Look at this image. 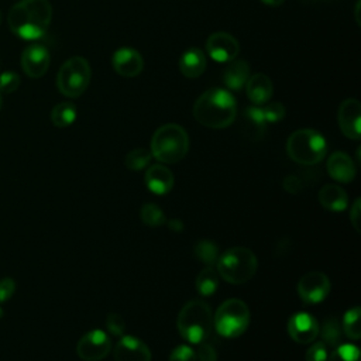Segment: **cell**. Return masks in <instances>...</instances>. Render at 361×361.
Here are the masks:
<instances>
[{
  "mask_svg": "<svg viewBox=\"0 0 361 361\" xmlns=\"http://www.w3.org/2000/svg\"><path fill=\"white\" fill-rule=\"evenodd\" d=\"M245 92L248 99L254 104H265L269 102L274 93V85L265 73H255L248 78L245 83Z\"/></svg>",
  "mask_w": 361,
  "mask_h": 361,
  "instance_id": "19",
  "label": "cell"
},
{
  "mask_svg": "<svg viewBox=\"0 0 361 361\" xmlns=\"http://www.w3.org/2000/svg\"><path fill=\"white\" fill-rule=\"evenodd\" d=\"M188 151L189 137L179 124H164L151 138V155L162 164H176L186 157Z\"/></svg>",
  "mask_w": 361,
  "mask_h": 361,
  "instance_id": "4",
  "label": "cell"
},
{
  "mask_svg": "<svg viewBox=\"0 0 361 361\" xmlns=\"http://www.w3.org/2000/svg\"><path fill=\"white\" fill-rule=\"evenodd\" d=\"M111 65L120 76L134 78L141 73L144 68V59L138 51L124 47L113 54Z\"/></svg>",
  "mask_w": 361,
  "mask_h": 361,
  "instance_id": "16",
  "label": "cell"
},
{
  "mask_svg": "<svg viewBox=\"0 0 361 361\" xmlns=\"http://www.w3.org/2000/svg\"><path fill=\"white\" fill-rule=\"evenodd\" d=\"M350 223L357 233H361V200L357 197L350 209Z\"/></svg>",
  "mask_w": 361,
  "mask_h": 361,
  "instance_id": "39",
  "label": "cell"
},
{
  "mask_svg": "<svg viewBox=\"0 0 361 361\" xmlns=\"http://www.w3.org/2000/svg\"><path fill=\"white\" fill-rule=\"evenodd\" d=\"M169 361H196V353L190 345L180 344L172 350Z\"/></svg>",
  "mask_w": 361,
  "mask_h": 361,
  "instance_id": "35",
  "label": "cell"
},
{
  "mask_svg": "<svg viewBox=\"0 0 361 361\" xmlns=\"http://www.w3.org/2000/svg\"><path fill=\"white\" fill-rule=\"evenodd\" d=\"M337 123L341 133L351 140L361 137V104L357 99H345L337 110Z\"/></svg>",
  "mask_w": 361,
  "mask_h": 361,
  "instance_id": "12",
  "label": "cell"
},
{
  "mask_svg": "<svg viewBox=\"0 0 361 361\" xmlns=\"http://www.w3.org/2000/svg\"><path fill=\"white\" fill-rule=\"evenodd\" d=\"M283 189L289 193H298L302 189V180L296 175H288L282 180Z\"/></svg>",
  "mask_w": 361,
  "mask_h": 361,
  "instance_id": "40",
  "label": "cell"
},
{
  "mask_svg": "<svg viewBox=\"0 0 361 361\" xmlns=\"http://www.w3.org/2000/svg\"><path fill=\"white\" fill-rule=\"evenodd\" d=\"M106 326L113 336H123L126 331L124 319L118 313H109L106 319Z\"/></svg>",
  "mask_w": 361,
  "mask_h": 361,
  "instance_id": "36",
  "label": "cell"
},
{
  "mask_svg": "<svg viewBox=\"0 0 361 361\" xmlns=\"http://www.w3.org/2000/svg\"><path fill=\"white\" fill-rule=\"evenodd\" d=\"M0 316H1V307H0Z\"/></svg>",
  "mask_w": 361,
  "mask_h": 361,
  "instance_id": "46",
  "label": "cell"
},
{
  "mask_svg": "<svg viewBox=\"0 0 361 361\" xmlns=\"http://www.w3.org/2000/svg\"><path fill=\"white\" fill-rule=\"evenodd\" d=\"M319 323L309 313H296L288 322V333L298 344H309L319 336Z\"/></svg>",
  "mask_w": 361,
  "mask_h": 361,
  "instance_id": "14",
  "label": "cell"
},
{
  "mask_svg": "<svg viewBox=\"0 0 361 361\" xmlns=\"http://www.w3.org/2000/svg\"><path fill=\"white\" fill-rule=\"evenodd\" d=\"M1 21H3V13H1V10H0V25H1Z\"/></svg>",
  "mask_w": 361,
  "mask_h": 361,
  "instance_id": "45",
  "label": "cell"
},
{
  "mask_svg": "<svg viewBox=\"0 0 361 361\" xmlns=\"http://www.w3.org/2000/svg\"><path fill=\"white\" fill-rule=\"evenodd\" d=\"M330 292V279L319 271L305 274L298 282V293L305 303L316 305L323 302Z\"/></svg>",
  "mask_w": 361,
  "mask_h": 361,
  "instance_id": "10",
  "label": "cell"
},
{
  "mask_svg": "<svg viewBox=\"0 0 361 361\" xmlns=\"http://www.w3.org/2000/svg\"><path fill=\"white\" fill-rule=\"evenodd\" d=\"M49 51L41 44H31L21 54V68L31 79L44 76L49 68Z\"/></svg>",
  "mask_w": 361,
  "mask_h": 361,
  "instance_id": "13",
  "label": "cell"
},
{
  "mask_svg": "<svg viewBox=\"0 0 361 361\" xmlns=\"http://www.w3.org/2000/svg\"><path fill=\"white\" fill-rule=\"evenodd\" d=\"M110 350L111 341L102 330L85 333L76 344V354L83 361H100L109 355Z\"/></svg>",
  "mask_w": 361,
  "mask_h": 361,
  "instance_id": "9",
  "label": "cell"
},
{
  "mask_svg": "<svg viewBox=\"0 0 361 361\" xmlns=\"http://www.w3.org/2000/svg\"><path fill=\"white\" fill-rule=\"evenodd\" d=\"M262 109L264 117L267 123H278L285 117V106L278 103V102H272L265 104Z\"/></svg>",
  "mask_w": 361,
  "mask_h": 361,
  "instance_id": "32",
  "label": "cell"
},
{
  "mask_svg": "<svg viewBox=\"0 0 361 361\" xmlns=\"http://www.w3.org/2000/svg\"><path fill=\"white\" fill-rule=\"evenodd\" d=\"M76 120V107L69 102H62L51 110V121L55 127L65 128Z\"/></svg>",
  "mask_w": 361,
  "mask_h": 361,
  "instance_id": "25",
  "label": "cell"
},
{
  "mask_svg": "<svg viewBox=\"0 0 361 361\" xmlns=\"http://www.w3.org/2000/svg\"><path fill=\"white\" fill-rule=\"evenodd\" d=\"M341 326L336 319H326L322 329H319V334L322 336V340L329 347H337L341 344Z\"/></svg>",
  "mask_w": 361,
  "mask_h": 361,
  "instance_id": "28",
  "label": "cell"
},
{
  "mask_svg": "<svg viewBox=\"0 0 361 361\" xmlns=\"http://www.w3.org/2000/svg\"><path fill=\"white\" fill-rule=\"evenodd\" d=\"M151 159H152L151 151H148L145 148H135V149H131L126 155L124 165L131 171H140V169H144L145 166H148Z\"/></svg>",
  "mask_w": 361,
  "mask_h": 361,
  "instance_id": "29",
  "label": "cell"
},
{
  "mask_svg": "<svg viewBox=\"0 0 361 361\" xmlns=\"http://www.w3.org/2000/svg\"><path fill=\"white\" fill-rule=\"evenodd\" d=\"M250 78V65L244 59H234L223 72V82L230 90H241Z\"/></svg>",
  "mask_w": 361,
  "mask_h": 361,
  "instance_id": "22",
  "label": "cell"
},
{
  "mask_svg": "<svg viewBox=\"0 0 361 361\" xmlns=\"http://www.w3.org/2000/svg\"><path fill=\"white\" fill-rule=\"evenodd\" d=\"M319 202L324 209L330 212H343L344 209H347L348 197L341 186L329 183L322 186V189L319 190Z\"/></svg>",
  "mask_w": 361,
  "mask_h": 361,
  "instance_id": "21",
  "label": "cell"
},
{
  "mask_svg": "<svg viewBox=\"0 0 361 361\" xmlns=\"http://www.w3.org/2000/svg\"><path fill=\"white\" fill-rule=\"evenodd\" d=\"M20 86V76L16 72H4L0 75V94H10Z\"/></svg>",
  "mask_w": 361,
  "mask_h": 361,
  "instance_id": "33",
  "label": "cell"
},
{
  "mask_svg": "<svg viewBox=\"0 0 361 361\" xmlns=\"http://www.w3.org/2000/svg\"><path fill=\"white\" fill-rule=\"evenodd\" d=\"M213 324L220 336L227 338L238 337L250 324V309L241 299H227L216 310Z\"/></svg>",
  "mask_w": 361,
  "mask_h": 361,
  "instance_id": "7",
  "label": "cell"
},
{
  "mask_svg": "<svg viewBox=\"0 0 361 361\" xmlns=\"http://www.w3.org/2000/svg\"><path fill=\"white\" fill-rule=\"evenodd\" d=\"M258 268L255 254L245 247H233L219 255L216 271L226 282L241 285L250 281Z\"/></svg>",
  "mask_w": 361,
  "mask_h": 361,
  "instance_id": "5",
  "label": "cell"
},
{
  "mask_svg": "<svg viewBox=\"0 0 361 361\" xmlns=\"http://www.w3.org/2000/svg\"><path fill=\"white\" fill-rule=\"evenodd\" d=\"M193 254L200 262L206 265H213L219 258V248L210 240H199L193 245Z\"/></svg>",
  "mask_w": 361,
  "mask_h": 361,
  "instance_id": "26",
  "label": "cell"
},
{
  "mask_svg": "<svg viewBox=\"0 0 361 361\" xmlns=\"http://www.w3.org/2000/svg\"><path fill=\"white\" fill-rule=\"evenodd\" d=\"M264 4H267V6H271V7H278V6H281L285 0H261Z\"/></svg>",
  "mask_w": 361,
  "mask_h": 361,
  "instance_id": "42",
  "label": "cell"
},
{
  "mask_svg": "<svg viewBox=\"0 0 361 361\" xmlns=\"http://www.w3.org/2000/svg\"><path fill=\"white\" fill-rule=\"evenodd\" d=\"M354 11H355V21H357V24L360 25V21H361V20H360V0L357 1V4H355V10H354Z\"/></svg>",
  "mask_w": 361,
  "mask_h": 361,
  "instance_id": "43",
  "label": "cell"
},
{
  "mask_svg": "<svg viewBox=\"0 0 361 361\" xmlns=\"http://www.w3.org/2000/svg\"><path fill=\"white\" fill-rule=\"evenodd\" d=\"M267 127V121L261 107L251 106L244 111V130L252 140L261 138Z\"/></svg>",
  "mask_w": 361,
  "mask_h": 361,
  "instance_id": "23",
  "label": "cell"
},
{
  "mask_svg": "<svg viewBox=\"0 0 361 361\" xmlns=\"http://www.w3.org/2000/svg\"><path fill=\"white\" fill-rule=\"evenodd\" d=\"M140 216H141L142 223L149 227H158L165 223V214H164L162 209L155 203L142 204Z\"/></svg>",
  "mask_w": 361,
  "mask_h": 361,
  "instance_id": "30",
  "label": "cell"
},
{
  "mask_svg": "<svg viewBox=\"0 0 361 361\" xmlns=\"http://www.w3.org/2000/svg\"><path fill=\"white\" fill-rule=\"evenodd\" d=\"M219 288V274L216 268L207 265L203 268L196 278V289L202 296L213 295Z\"/></svg>",
  "mask_w": 361,
  "mask_h": 361,
  "instance_id": "24",
  "label": "cell"
},
{
  "mask_svg": "<svg viewBox=\"0 0 361 361\" xmlns=\"http://www.w3.org/2000/svg\"><path fill=\"white\" fill-rule=\"evenodd\" d=\"M16 292V282L13 278L0 279V305L7 302Z\"/></svg>",
  "mask_w": 361,
  "mask_h": 361,
  "instance_id": "38",
  "label": "cell"
},
{
  "mask_svg": "<svg viewBox=\"0 0 361 361\" xmlns=\"http://www.w3.org/2000/svg\"><path fill=\"white\" fill-rule=\"evenodd\" d=\"M168 226H169V228H171L172 231H176V233H179V231H182V230H183V224H182V221H180V220H178V219H172V220H169Z\"/></svg>",
  "mask_w": 361,
  "mask_h": 361,
  "instance_id": "41",
  "label": "cell"
},
{
  "mask_svg": "<svg viewBox=\"0 0 361 361\" xmlns=\"http://www.w3.org/2000/svg\"><path fill=\"white\" fill-rule=\"evenodd\" d=\"M327 172L337 182L348 183L355 178V165L350 155L343 151L333 152L327 159Z\"/></svg>",
  "mask_w": 361,
  "mask_h": 361,
  "instance_id": "17",
  "label": "cell"
},
{
  "mask_svg": "<svg viewBox=\"0 0 361 361\" xmlns=\"http://www.w3.org/2000/svg\"><path fill=\"white\" fill-rule=\"evenodd\" d=\"M206 56L202 49L192 47L179 58V71L188 79L199 78L206 71Z\"/></svg>",
  "mask_w": 361,
  "mask_h": 361,
  "instance_id": "20",
  "label": "cell"
},
{
  "mask_svg": "<svg viewBox=\"0 0 361 361\" xmlns=\"http://www.w3.org/2000/svg\"><path fill=\"white\" fill-rule=\"evenodd\" d=\"M237 103L234 96L219 87L202 93L193 104V117L207 128H226L235 120Z\"/></svg>",
  "mask_w": 361,
  "mask_h": 361,
  "instance_id": "2",
  "label": "cell"
},
{
  "mask_svg": "<svg viewBox=\"0 0 361 361\" xmlns=\"http://www.w3.org/2000/svg\"><path fill=\"white\" fill-rule=\"evenodd\" d=\"M327 357H329L327 345L323 341H317L307 348L305 361H326Z\"/></svg>",
  "mask_w": 361,
  "mask_h": 361,
  "instance_id": "34",
  "label": "cell"
},
{
  "mask_svg": "<svg viewBox=\"0 0 361 361\" xmlns=\"http://www.w3.org/2000/svg\"><path fill=\"white\" fill-rule=\"evenodd\" d=\"M206 51L212 59L224 63L231 62L237 58L240 52V45L235 37L228 32L217 31L210 34L206 41Z\"/></svg>",
  "mask_w": 361,
  "mask_h": 361,
  "instance_id": "11",
  "label": "cell"
},
{
  "mask_svg": "<svg viewBox=\"0 0 361 361\" xmlns=\"http://www.w3.org/2000/svg\"><path fill=\"white\" fill-rule=\"evenodd\" d=\"M92 78L89 62L83 56H72L62 63L56 75L58 90L71 99L79 97L87 89Z\"/></svg>",
  "mask_w": 361,
  "mask_h": 361,
  "instance_id": "8",
  "label": "cell"
},
{
  "mask_svg": "<svg viewBox=\"0 0 361 361\" xmlns=\"http://www.w3.org/2000/svg\"><path fill=\"white\" fill-rule=\"evenodd\" d=\"M3 107V94H0V110Z\"/></svg>",
  "mask_w": 361,
  "mask_h": 361,
  "instance_id": "44",
  "label": "cell"
},
{
  "mask_svg": "<svg viewBox=\"0 0 361 361\" xmlns=\"http://www.w3.org/2000/svg\"><path fill=\"white\" fill-rule=\"evenodd\" d=\"M176 326L186 343L200 344L212 333L213 313L210 306L200 299L186 302L178 314Z\"/></svg>",
  "mask_w": 361,
  "mask_h": 361,
  "instance_id": "3",
  "label": "cell"
},
{
  "mask_svg": "<svg viewBox=\"0 0 361 361\" xmlns=\"http://www.w3.org/2000/svg\"><path fill=\"white\" fill-rule=\"evenodd\" d=\"M144 182L152 193L165 195L173 186V175L165 165L154 164L148 166L144 176Z\"/></svg>",
  "mask_w": 361,
  "mask_h": 361,
  "instance_id": "18",
  "label": "cell"
},
{
  "mask_svg": "<svg viewBox=\"0 0 361 361\" xmlns=\"http://www.w3.org/2000/svg\"><path fill=\"white\" fill-rule=\"evenodd\" d=\"M286 152L292 161L300 165H316L327 152L324 137L312 128L293 131L286 141Z\"/></svg>",
  "mask_w": 361,
  "mask_h": 361,
  "instance_id": "6",
  "label": "cell"
},
{
  "mask_svg": "<svg viewBox=\"0 0 361 361\" xmlns=\"http://www.w3.org/2000/svg\"><path fill=\"white\" fill-rule=\"evenodd\" d=\"M195 353L197 361H217V351L210 343L202 341Z\"/></svg>",
  "mask_w": 361,
  "mask_h": 361,
  "instance_id": "37",
  "label": "cell"
},
{
  "mask_svg": "<svg viewBox=\"0 0 361 361\" xmlns=\"http://www.w3.org/2000/svg\"><path fill=\"white\" fill-rule=\"evenodd\" d=\"M326 361H360V350L354 344H340Z\"/></svg>",
  "mask_w": 361,
  "mask_h": 361,
  "instance_id": "31",
  "label": "cell"
},
{
  "mask_svg": "<svg viewBox=\"0 0 361 361\" xmlns=\"http://www.w3.org/2000/svg\"><path fill=\"white\" fill-rule=\"evenodd\" d=\"M360 314L361 309L358 306L348 309L343 317V333L350 337L351 340H358L361 337V327H360Z\"/></svg>",
  "mask_w": 361,
  "mask_h": 361,
  "instance_id": "27",
  "label": "cell"
},
{
  "mask_svg": "<svg viewBox=\"0 0 361 361\" xmlns=\"http://www.w3.org/2000/svg\"><path fill=\"white\" fill-rule=\"evenodd\" d=\"M114 361H151L148 345L137 337L123 336L113 348Z\"/></svg>",
  "mask_w": 361,
  "mask_h": 361,
  "instance_id": "15",
  "label": "cell"
},
{
  "mask_svg": "<svg viewBox=\"0 0 361 361\" xmlns=\"http://www.w3.org/2000/svg\"><path fill=\"white\" fill-rule=\"evenodd\" d=\"M52 20V6L48 0H20L7 14L10 31L21 39L34 41L45 35Z\"/></svg>",
  "mask_w": 361,
  "mask_h": 361,
  "instance_id": "1",
  "label": "cell"
}]
</instances>
